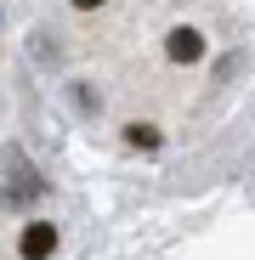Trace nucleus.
<instances>
[{
  "label": "nucleus",
  "instance_id": "f257e3e1",
  "mask_svg": "<svg viewBox=\"0 0 255 260\" xmlns=\"http://www.w3.org/2000/svg\"><path fill=\"white\" fill-rule=\"evenodd\" d=\"M63 249V226L46 221V215H29V221L17 226V260H57Z\"/></svg>",
  "mask_w": 255,
  "mask_h": 260
},
{
  "label": "nucleus",
  "instance_id": "f03ea898",
  "mask_svg": "<svg viewBox=\"0 0 255 260\" xmlns=\"http://www.w3.org/2000/svg\"><path fill=\"white\" fill-rule=\"evenodd\" d=\"M40 198H46V176L17 158V170L0 181V209H29V204H40Z\"/></svg>",
  "mask_w": 255,
  "mask_h": 260
},
{
  "label": "nucleus",
  "instance_id": "7ed1b4c3",
  "mask_svg": "<svg viewBox=\"0 0 255 260\" xmlns=\"http://www.w3.org/2000/svg\"><path fill=\"white\" fill-rule=\"evenodd\" d=\"M164 57L182 62V68H199V62L210 57V46H204V34H199L193 23H176V28L164 34Z\"/></svg>",
  "mask_w": 255,
  "mask_h": 260
},
{
  "label": "nucleus",
  "instance_id": "20e7f679",
  "mask_svg": "<svg viewBox=\"0 0 255 260\" xmlns=\"http://www.w3.org/2000/svg\"><path fill=\"white\" fill-rule=\"evenodd\" d=\"M119 142L131 147V153H159L164 147V124L159 119H125L119 124Z\"/></svg>",
  "mask_w": 255,
  "mask_h": 260
},
{
  "label": "nucleus",
  "instance_id": "39448f33",
  "mask_svg": "<svg viewBox=\"0 0 255 260\" xmlns=\"http://www.w3.org/2000/svg\"><path fill=\"white\" fill-rule=\"evenodd\" d=\"M68 102H74L79 119H97V113H102V91H97L91 79H68Z\"/></svg>",
  "mask_w": 255,
  "mask_h": 260
},
{
  "label": "nucleus",
  "instance_id": "423d86ee",
  "mask_svg": "<svg viewBox=\"0 0 255 260\" xmlns=\"http://www.w3.org/2000/svg\"><path fill=\"white\" fill-rule=\"evenodd\" d=\"M74 12H102V6H114V0H68Z\"/></svg>",
  "mask_w": 255,
  "mask_h": 260
},
{
  "label": "nucleus",
  "instance_id": "0eeeda50",
  "mask_svg": "<svg viewBox=\"0 0 255 260\" xmlns=\"http://www.w3.org/2000/svg\"><path fill=\"white\" fill-rule=\"evenodd\" d=\"M0 113H6V91H0Z\"/></svg>",
  "mask_w": 255,
  "mask_h": 260
}]
</instances>
